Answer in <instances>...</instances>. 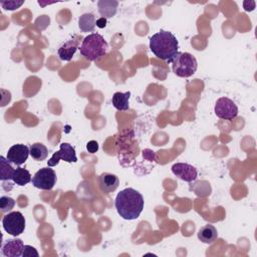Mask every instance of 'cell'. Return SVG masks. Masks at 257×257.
<instances>
[{
	"mask_svg": "<svg viewBox=\"0 0 257 257\" xmlns=\"http://www.w3.org/2000/svg\"><path fill=\"white\" fill-rule=\"evenodd\" d=\"M144 197L139 191L126 188L117 195L115 206L123 219L131 221L140 217L144 209Z\"/></svg>",
	"mask_w": 257,
	"mask_h": 257,
	"instance_id": "6da1fadb",
	"label": "cell"
},
{
	"mask_svg": "<svg viewBox=\"0 0 257 257\" xmlns=\"http://www.w3.org/2000/svg\"><path fill=\"white\" fill-rule=\"evenodd\" d=\"M150 49L158 58L171 63L179 52V42L172 32L161 29L150 38Z\"/></svg>",
	"mask_w": 257,
	"mask_h": 257,
	"instance_id": "7a4b0ae2",
	"label": "cell"
},
{
	"mask_svg": "<svg viewBox=\"0 0 257 257\" xmlns=\"http://www.w3.org/2000/svg\"><path fill=\"white\" fill-rule=\"evenodd\" d=\"M108 42L99 33L89 34L84 37L79 47L80 54L90 61H96L105 56L108 52Z\"/></svg>",
	"mask_w": 257,
	"mask_h": 257,
	"instance_id": "3957f363",
	"label": "cell"
},
{
	"mask_svg": "<svg viewBox=\"0 0 257 257\" xmlns=\"http://www.w3.org/2000/svg\"><path fill=\"white\" fill-rule=\"evenodd\" d=\"M171 63H172L173 72L180 77L193 75L198 67L196 57L189 52H178Z\"/></svg>",
	"mask_w": 257,
	"mask_h": 257,
	"instance_id": "277c9868",
	"label": "cell"
},
{
	"mask_svg": "<svg viewBox=\"0 0 257 257\" xmlns=\"http://www.w3.org/2000/svg\"><path fill=\"white\" fill-rule=\"evenodd\" d=\"M2 225L8 234L16 237L24 232L25 218L19 211L9 212L3 217Z\"/></svg>",
	"mask_w": 257,
	"mask_h": 257,
	"instance_id": "5b68a950",
	"label": "cell"
},
{
	"mask_svg": "<svg viewBox=\"0 0 257 257\" xmlns=\"http://www.w3.org/2000/svg\"><path fill=\"white\" fill-rule=\"evenodd\" d=\"M57 181L56 174L53 169L42 168L35 173L32 178V185L40 190H51Z\"/></svg>",
	"mask_w": 257,
	"mask_h": 257,
	"instance_id": "8992f818",
	"label": "cell"
},
{
	"mask_svg": "<svg viewBox=\"0 0 257 257\" xmlns=\"http://www.w3.org/2000/svg\"><path fill=\"white\" fill-rule=\"evenodd\" d=\"M214 112L219 119L232 121L238 116V107L232 100L223 97L217 100Z\"/></svg>",
	"mask_w": 257,
	"mask_h": 257,
	"instance_id": "52a82bcc",
	"label": "cell"
},
{
	"mask_svg": "<svg viewBox=\"0 0 257 257\" xmlns=\"http://www.w3.org/2000/svg\"><path fill=\"white\" fill-rule=\"evenodd\" d=\"M60 160H63L67 163H76L77 157L75 154L74 148L68 143H61L59 151L55 152L52 157L47 161L48 167L56 166Z\"/></svg>",
	"mask_w": 257,
	"mask_h": 257,
	"instance_id": "ba28073f",
	"label": "cell"
},
{
	"mask_svg": "<svg viewBox=\"0 0 257 257\" xmlns=\"http://www.w3.org/2000/svg\"><path fill=\"white\" fill-rule=\"evenodd\" d=\"M172 173L179 179L192 183L198 177L197 169L187 163H176L172 166Z\"/></svg>",
	"mask_w": 257,
	"mask_h": 257,
	"instance_id": "9c48e42d",
	"label": "cell"
},
{
	"mask_svg": "<svg viewBox=\"0 0 257 257\" xmlns=\"http://www.w3.org/2000/svg\"><path fill=\"white\" fill-rule=\"evenodd\" d=\"M29 155H30V151L27 146H25L23 144H16V145H13L8 150L6 159L11 164L20 166L27 161Z\"/></svg>",
	"mask_w": 257,
	"mask_h": 257,
	"instance_id": "30bf717a",
	"label": "cell"
},
{
	"mask_svg": "<svg viewBox=\"0 0 257 257\" xmlns=\"http://www.w3.org/2000/svg\"><path fill=\"white\" fill-rule=\"evenodd\" d=\"M24 250V244L21 239L14 238L8 239L2 246L1 252L6 257H19L22 255Z\"/></svg>",
	"mask_w": 257,
	"mask_h": 257,
	"instance_id": "8fae6325",
	"label": "cell"
},
{
	"mask_svg": "<svg viewBox=\"0 0 257 257\" xmlns=\"http://www.w3.org/2000/svg\"><path fill=\"white\" fill-rule=\"evenodd\" d=\"M79 41L76 37L71 38L67 41H65L57 50V54L61 60L64 61H70L75 54L76 50L79 48Z\"/></svg>",
	"mask_w": 257,
	"mask_h": 257,
	"instance_id": "7c38bea8",
	"label": "cell"
},
{
	"mask_svg": "<svg viewBox=\"0 0 257 257\" xmlns=\"http://www.w3.org/2000/svg\"><path fill=\"white\" fill-rule=\"evenodd\" d=\"M120 185L119 178L111 173H103L100 176V188L105 194L115 192Z\"/></svg>",
	"mask_w": 257,
	"mask_h": 257,
	"instance_id": "4fadbf2b",
	"label": "cell"
},
{
	"mask_svg": "<svg viewBox=\"0 0 257 257\" xmlns=\"http://www.w3.org/2000/svg\"><path fill=\"white\" fill-rule=\"evenodd\" d=\"M119 2L116 0H100L98 2L99 12L104 18H112L116 15Z\"/></svg>",
	"mask_w": 257,
	"mask_h": 257,
	"instance_id": "5bb4252c",
	"label": "cell"
},
{
	"mask_svg": "<svg viewBox=\"0 0 257 257\" xmlns=\"http://www.w3.org/2000/svg\"><path fill=\"white\" fill-rule=\"evenodd\" d=\"M217 238H218L217 229L211 224H207L201 227V229L198 232V239L205 244H212L217 240Z\"/></svg>",
	"mask_w": 257,
	"mask_h": 257,
	"instance_id": "9a60e30c",
	"label": "cell"
},
{
	"mask_svg": "<svg viewBox=\"0 0 257 257\" xmlns=\"http://www.w3.org/2000/svg\"><path fill=\"white\" fill-rule=\"evenodd\" d=\"M130 97H131L130 92H127V93L118 92L114 94L112 99V104L118 111H128L130 109V105H129Z\"/></svg>",
	"mask_w": 257,
	"mask_h": 257,
	"instance_id": "2e32d148",
	"label": "cell"
},
{
	"mask_svg": "<svg viewBox=\"0 0 257 257\" xmlns=\"http://www.w3.org/2000/svg\"><path fill=\"white\" fill-rule=\"evenodd\" d=\"M96 16L93 13H84L78 19V26L82 32H92L96 28Z\"/></svg>",
	"mask_w": 257,
	"mask_h": 257,
	"instance_id": "e0dca14e",
	"label": "cell"
},
{
	"mask_svg": "<svg viewBox=\"0 0 257 257\" xmlns=\"http://www.w3.org/2000/svg\"><path fill=\"white\" fill-rule=\"evenodd\" d=\"M12 181L14 182V184H16L18 186H25L28 183H30L32 181V179H31L30 173L26 169L19 167L14 170Z\"/></svg>",
	"mask_w": 257,
	"mask_h": 257,
	"instance_id": "ac0fdd59",
	"label": "cell"
},
{
	"mask_svg": "<svg viewBox=\"0 0 257 257\" xmlns=\"http://www.w3.org/2000/svg\"><path fill=\"white\" fill-rule=\"evenodd\" d=\"M14 170L7 159L2 156L0 157V179L2 181L12 180Z\"/></svg>",
	"mask_w": 257,
	"mask_h": 257,
	"instance_id": "d6986e66",
	"label": "cell"
},
{
	"mask_svg": "<svg viewBox=\"0 0 257 257\" xmlns=\"http://www.w3.org/2000/svg\"><path fill=\"white\" fill-rule=\"evenodd\" d=\"M30 156L35 161H43L48 156L47 148L41 143H35L29 147Z\"/></svg>",
	"mask_w": 257,
	"mask_h": 257,
	"instance_id": "ffe728a7",
	"label": "cell"
},
{
	"mask_svg": "<svg viewBox=\"0 0 257 257\" xmlns=\"http://www.w3.org/2000/svg\"><path fill=\"white\" fill-rule=\"evenodd\" d=\"M15 206V201L11 197L8 196H2L0 198V209H1L2 213H7L11 211Z\"/></svg>",
	"mask_w": 257,
	"mask_h": 257,
	"instance_id": "44dd1931",
	"label": "cell"
},
{
	"mask_svg": "<svg viewBox=\"0 0 257 257\" xmlns=\"http://www.w3.org/2000/svg\"><path fill=\"white\" fill-rule=\"evenodd\" d=\"M191 190H194L195 194L199 197H207L211 194V186L210 184L207 182L204 187L200 186V182H197L194 184L193 188H191Z\"/></svg>",
	"mask_w": 257,
	"mask_h": 257,
	"instance_id": "7402d4cb",
	"label": "cell"
},
{
	"mask_svg": "<svg viewBox=\"0 0 257 257\" xmlns=\"http://www.w3.org/2000/svg\"><path fill=\"white\" fill-rule=\"evenodd\" d=\"M24 3V1H1L0 4L5 9V10H16L18 9L22 4Z\"/></svg>",
	"mask_w": 257,
	"mask_h": 257,
	"instance_id": "603a6c76",
	"label": "cell"
},
{
	"mask_svg": "<svg viewBox=\"0 0 257 257\" xmlns=\"http://www.w3.org/2000/svg\"><path fill=\"white\" fill-rule=\"evenodd\" d=\"M22 256L23 257H33V256L38 257L39 254L34 247H32L30 245H24V250H23Z\"/></svg>",
	"mask_w": 257,
	"mask_h": 257,
	"instance_id": "cb8c5ba5",
	"label": "cell"
},
{
	"mask_svg": "<svg viewBox=\"0 0 257 257\" xmlns=\"http://www.w3.org/2000/svg\"><path fill=\"white\" fill-rule=\"evenodd\" d=\"M87 150L91 154H95L99 151V144L97 141H90L87 144Z\"/></svg>",
	"mask_w": 257,
	"mask_h": 257,
	"instance_id": "d4e9b609",
	"label": "cell"
},
{
	"mask_svg": "<svg viewBox=\"0 0 257 257\" xmlns=\"http://www.w3.org/2000/svg\"><path fill=\"white\" fill-rule=\"evenodd\" d=\"M255 5H256L255 1H247L246 0V1L243 2V8L245 11H253L255 8Z\"/></svg>",
	"mask_w": 257,
	"mask_h": 257,
	"instance_id": "484cf974",
	"label": "cell"
},
{
	"mask_svg": "<svg viewBox=\"0 0 257 257\" xmlns=\"http://www.w3.org/2000/svg\"><path fill=\"white\" fill-rule=\"evenodd\" d=\"M96 25H97L99 28H105V27L107 26V18L102 17V18L98 19L97 22H96Z\"/></svg>",
	"mask_w": 257,
	"mask_h": 257,
	"instance_id": "4316f807",
	"label": "cell"
}]
</instances>
